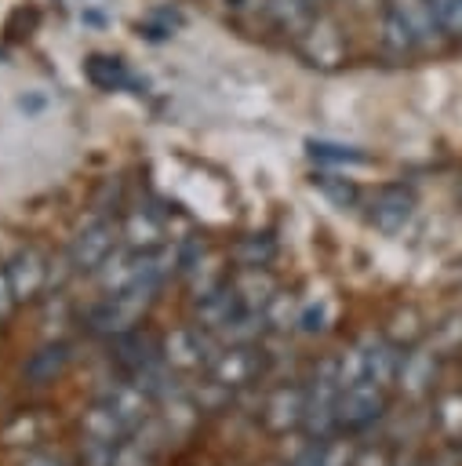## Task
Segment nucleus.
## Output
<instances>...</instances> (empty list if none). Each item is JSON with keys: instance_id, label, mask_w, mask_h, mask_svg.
<instances>
[{"instance_id": "2", "label": "nucleus", "mask_w": 462, "mask_h": 466, "mask_svg": "<svg viewBox=\"0 0 462 466\" xmlns=\"http://www.w3.org/2000/svg\"><path fill=\"white\" fill-rule=\"evenodd\" d=\"M298 40H302V51L313 58V66H316V62H320V66H331V62H338L342 51H346V40H342V33H338V25H335L331 18H313Z\"/></svg>"}, {"instance_id": "8", "label": "nucleus", "mask_w": 462, "mask_h": 466, "mask_svg": "<svg viewBox=\"0 0 462 466\" xmlns=\"http://www.w3.org/2000/svg\"><path fill=\"white\" fill-rule=\"evenodd\" d=\"M316 4H324V0H313V7H316Z\"/></svg>"}, {"instance_id": "3", "label": "nucleus", "mask_w": 462, "mask_h": 466, "mask_svg": "<svg viewBox=\"0 0 462 466\" xmlns=\"http://www.w3.org/2000/svg\"><path fill=\"white\" fill-rule=\"evenodd\" d=\"M84 73H87V80H91L95 87H102V91H120V87L131 84L127 66H124L120 58H109V55H91V58L84 62Z\"/></svg>"}, {"instance_id": "1", "label": "nucleus", "mask_w": 462, "mask_h": 466, "mask_svg": "<svg viewBox=\"0 0 462 466\" xmlns=\"http://www.w3.org/2000/svg\"><path fill=\"white\" fill-rule=\"evenodd\" d=\"M440 40H444V29L429 0H386L382 25H378V44L386 55L404 58L415 51H429Z\"/></svg>"}, {"instance_id": "5", "label": "nucleus", "mask_w": 462, "mask_h": 466, "mask_svg": "<svg viewBox=\"0 0 462 466\" xmlns=\"http://www.w3.org/2000/svg\"><path fill=\"white\" fill-rule=\"evenodd\" d=\"M407 211H411V197L400 193V189H389V193H382V200L375 208V218H378V226L393 229V226H400L407 218Z\"/></svg>"}, {"instance_id": "4", "label": "nucleus", "mask_w": 462, "mask_h": 466, "mask_svg": "<svg viewBox=\"0 0 462 466\" xmlns=\"http://www.w3.org/2000/svg\"><path fill=\"white\" fill-rule=\"evenodd\" d=\"M269 15L284 33L302 36L313 22V0H269Z\"/></svg>"}, {"instance_id": "6", "label": "nucleus", "mask_w": 462, "mask_h": 466, "mask_svg": "<svg viewBox=\"0 0 462 466\" xmlns=\"http://www.w3.org/2000/svg\"><path fill=\"white\" fill-rule=\"evenodd\" d=\"M437 11V22L444 29V36L462 40V0H429Z\"/></svg>"}, {"instance_id": "7", "label": "nucleus", "mask_w": 462, "mask_h": 466, "mask_svg": "<svg viewBox=\"0 0 462 466\" xmlns=\"http://www.w3.org/2000/svg\"><path fill=\"white\" fill-rule=\"evenodd\" d=\"M316 157H327V160H357V153L342 149V146H313Z\"/></svg>"}]
</instances>
